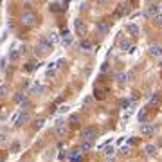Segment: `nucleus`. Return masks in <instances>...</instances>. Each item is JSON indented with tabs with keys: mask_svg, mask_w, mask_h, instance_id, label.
Returning a JSON list of instances; mask_svg holds the SVG:
<instances>
[{
	"mask_svg": "<svg viewBox=\"0 0 162 162\" xmlns=\"http://www.w3.org/2000/svg\"><path fill=\"white\" fill-rule=\"evenodd\" d=\"M22 23L23 25H27V27H32L36 22H38V16L34 15V13H31V11H25V13H22Z\"/></svg>",
	"mask_w": 162,
	"mask_h": 162,
	"instance_id": "obj_1",
	"label": "nucleus"
},
{
	"mask_svg": "<svg viewBox=\"0 0 162 162\" xmlns=\"http://www.w3.org/2000/svg\"><path fill=\"white\" fill-rule=\"evenodd\" d=\"M29 112H18V114H15L13 117H11V123L15 124V126H22L23 123H27L29 121Z\"/></svg>",
	"mask_w": 162,
	"mask_h": 162,
	"instance_id": "obj_2",
	"label": "nucleus"
},
{
	"mask_svg": "<svg viewBox=\"0 0 162 162\" xmlns=\"http://www.w3.org/2000/svg\"><path fill=\"white\" fill-rule=\"evenodd\" d=\"M54 133H56L58 137H65V135H67V123H65L63 119H58V121H56V124H54Z\"/></svg>",
	"mask_w": 162,
	"mask_h": 162,
	"instance_id": "obj_3",
	"label": "nucleus"
},
{
	"mask_svg": "<svg viewBox=\"0 0 162 162\" xmlns=\"http://www.w3.org/2000/svg\"><path fill=\"white\" fill-rule=\"evenodd\" d=\"M96 31L99 32L101 36H105V34H108V31H110V23H108L106 20L96 22Z\"/></svg>",
	"mask_w": 162,
	"mask_h": 162,
	"instance_id": "obj_4",
	"label": "nucleus"
},
{
	"mask_svg": "<svg viewBox=\"0 0 162 162\" xmlns=\"http://www.w3.org/2000/svg\"><path fill=\"white\" fill-rule=\"evenodd\" d=\"M139 131L142 137H151L155 133V128H153V124H150V123H144V124H140Z\"/></svg>",
	"mask_w": 162,
	"mask_h": 162,
	"instance_id": "obj_5",
	"label": "nucleus"
},
{
	"mask_svg": "<svg viewBox=\"0 0 162 162\" xmlns=\"http://www.w3.org/2000/svg\"><path fill=\"white\" fill-rule=\"evenodd\" d=\"M96 130L94 128H85V130H81V139L83 140H88V142H90V140L94 139V137H96Z\"/></svg>",
	"mask_w": 162,
	"mask_h": 162,
	"instance_id": "obj_6",
	"label": "nucleus"
},
{
	"mask_svg": "<svg viewBox=\"0 0 162 162\" xmlns=\"http://www.w3.org/2000/svg\"><path fill=\"white\" fill-rule=\"evenodd\" d=\"M38 47H40V49H42L45 54H47L51 49H52V43L47 40V36H42V38H40V45H38Z\"/></svg>",
	"mask_w": 162,
	"mask_h": 162,
	"instance_id": "obj_7",
	"label": "nucleus"
},
{
	"mask_svg": "<svg viewBox=\"0 0 162 162\" xmlns=\"http://www.w3.org/2000/svg\"><path fill=\"white\" fill-rule=\"evenodd\" d=\"M148 52H150L151 58H160L162 56V45H151Z\"/></svg>",
	"mask_w": 162,
	"mask_h": 162,
	"instance_id": "obj_8",
	"label": "nucleus"
},
{
	"mask_svg": "<svg viewBox=\"0 0 162 162\" xmlns=\"http://www.w3.org/2000/svg\"><path fill=\"white\" fill-rule=\"evenodd\" d=\"M60 40H61V43H63L65 47H70L72 42H74V38H72V34H70V32H63V34L60 36Z\"/></svg>",
	"mask_w": 162,
	"mask_h": 162,
	"instance_id": "obj_9",
	"label": "nucleus"
},
{
	"mask_svg": "<svg viewBox=\"0 0 162 162\" xmlns=\"http://www.w3.org/2000/svg\"><path fill=\"white\" fill-rule=\"evenodd\" d=\"M160 13V6L159 4H150V7H148V16H155V15H159Z\"/></svg>",
	"mask_w": 162,
	"mask_h": 162,
	"instance_id": "obj_10",
	"label": "nucleus"
},
{
	"mask_svg": "<svg viewBox=\"0 0 162 162\" xmlns=\"http://www.w3.org/2000/svg\"><path fill=\"white\" fill-rule=\"evenodd\" d=\"M63 6H67L65 2H51V4H49V9L54 11V13H56V11H63L65 9Z\"/></svg>",
	"mask_w": 162,
	"mask_h": 162,
	"instance_id": "obj_11",
	"label": "nucleus"
},
{
	"mask_svg": "<svg viewBox=\"0 0 162 162\" xmlns=\"http://www.w3.org/2000/svg\"><path fill=\"white\" fill-rule=\"evenodd\" d=\"M7 60H9L11 63L18 61V60H20V51H18V49H13V51H9V56H7Z\"/></svg>",
	"mask_w": 162,
	"mask_h": 162,
	"instance_id": "obj_12",
	"label": "nucleus"
},
{
	"mask_svg": "<svg viewBox=\"0 0 162 162\" xmlns=\"http://www.w3.org/2000/svg\"><path fill=\"white\" fill-rule=\"evenodd\" d=\"M119 45H121V49H123V51H131V49H133V45H131V42H130L128 38H123Z\"/></svg>",
	"mask_w": 162,
	"mask_h": 162,
	"instance_id": "obj_13",
	"label": "nucleus"
},
{
	"mask_svg": "<svg viewBox=\"0 0 162 162\" xmlns=\"http://www.w3.org/2000/svg\"><path fill=\"white\" fill-rule=\"evenodd\" d=\"M58 69H60V67H58V63H49V67H47V76H49V77H51V76H54Z\"/></svg>",
	"mask_w": 162,
	"mask_h": 162,
	"instance_id": "obj_14",
	"label": "nucleus"
},
{
	"mask_svg": "<svg viewBox=\"0 0 162 162\" xmlns=\"http://www.w3.org/2000/svg\"><path fill=\"white\" fill-rule=\"evenodd\" d=\"M115 79H117L119 85H124V83L128 81V74H124V72H119V74L115 76Z\"/></svg>",
	"mask_w": 162,
	"mask_h": 162,
	"instance_id": "obj_15",
	"label": "nucleus"
},
{
	"mask_svg": "<svg viewBox=\"0 0 162 162\" xmlns=\"http://www.w3.org/2000/svg\"><path fill=\"white\" fill-rule=\"evenodd\" d=\"M128 32L131 34V36H139V25L130 23V25H128Z\"/></svg>",
	"mask_w": 162,
	"mask_h": 162,
	"instance_id": "obj_16",
	"label": "nucleus"
},
{
	"mask_svg": "<svg viewBox=\"0 0 162 162\" xmlns=\"http://www.w3.org/2000/svg\"><path fill=\"white\" fill-rule=\"evenodd\" d=\"M74 25H76V31H77V32H83V34L86 32V29H85V23H83L81 20H76V22H74Z\"/></svg>",
	"mask_w": 162,
	"mask_h": 162,
	"instance_id": "obj_17",
	"label": "nucleus"
},
{
	"mask_svg": "<svg viewBox=\"0 0 162 162\" xmlns=\"http://www.w3.org/2000/svg\"><path fill=\"white\" fill-rule=\"evenodd\" d=\"M137 119H139V123H146V119H148V112L146 110H139V114H137Z\"/></svg>",
	"mask_w": 162,
	"mask_h": 162,
	"instance_id": "obj_18",
	"label": "nucleus"
},
{
	"mask_svg": "<svg viewBox=\"0 0 162 162\" xmlns=\"http://www.w3.org/2000/svg\"><path fill=\"white\" fill-rule=\"evenodd\" d=\"M47 40L52 43V45H56V43L60 42V36H58V32H51V34L47 36Z\"/></svg>",
	"mask_w": 162,
	"mask_h": 162,
	"instance_id": "obj_19",
	"label": "nucleus"
},
{
	"mask_svg": "<svg viewBox=\"0 0 162 162\" xmlns=\"http://www.w3.org/2000/svg\"><path fill=\"white\" fill-rule=\"evenodd\" d=\"M146 153H148L150 157H155V155H157V146H153V144H148V146H146Z\"/></svg>",
	"mask_w": 162,
	"mask_h": 162,
	"instance_id": "obj_20",
	"label": "nucleus"
},
{
	"mask_svg": "<svg viewBox=\"0 0 162 162\" xmlns=\"http://www.w3.org/2000/svg\"><path fill=\"white\" fill-rule=\"evenodd\" d=\"M153 23H155L157 27H162V13H159V15L153 16Z\"/></svg>",
	"mask_w": 162,
	"mask_h": 162,
	"instance_id": "obj_21",
	"label": "nucleus"
},
{
	"mask_svg": "<svg viewBox=\"0 0 162 162\" xmlns=\"http://www.w3.org/2000/svg\"><path fill=\"white\" fill-rule=\"evenodd\" d=\"M79 47H81L83 51H90V49H92V43L88 42V40H83V42L79 43Z\"/></svg>",
	"mask_w": 162,
	"mask_h": 162,
	"instance_id": "obj_22",
	"label": "nucleus"
},
{
	"mask_svg": "<svg viewBox=\"0 0 162 162\" xmlns=\"http://www.w3.org/2000/svg\"><path fill=\"white\" fill-rule=\"evenodd\" d=\"M133 108H135V106H133V105H131V106H130V108H126V112L123 114V119H124V121H128V119H130V115L133 114Z\"/></svg>",
	"mask_w": 162,
	"mask_h": 162,
	"instance_id": "obj_23",
	"label": "nucleus"
},
{
	"mask_svg": "<svg viewBox=\"0 0 162 162\" xmlns=\"http://www.w3.org/2000/svg\"><path fill=\"white\" fill-rule=\"evenodd\" d=\"M126 7H128L126 4H121V6H119V11H117V16H123V15H126V13H128V9H126Z\"/></svg>",
	"mask_w": 162,
	"mask_h": 162,
	"instance_id": "obj_24",
	"label": "nucleus"
},
{
	"mask_svg": "<svg viewBox=\"0 0 162 162\" xmlns=\"http://www.w3.org/2000/svg\"><path fill=\"white\" fill-rule=\"evenodd\" d=\"M90 148H92V142H88V140H85V142L81 144V150H79V151H88Z\"/></svg>",
	"mask_w": 162,
	"mask_h": 162,
	"instance_id": "obj_25",
	"label": "nucleus"
},
{
	"mask_svg": "<svg viewBox=\"0 0 162 162\" xmlns=\"http://www.w3.org/2000/svg\"><path fill=\"white\" fill-rule=\"evenodd\" d=\"M105 155H106V157H110V155H114V146H112V144H108V146H105Z\"/></svg>",
	"mask_w": 162,
	"mask_h": 162,
	"instance_id": "obj_26",
	"label": "nucleus"
},
{
	"mask_svg": "<svg viewBox=\"0 0 162 162\" xmlns=\"http://www.w3.org/2000/svg\"><path fill=\"white\" fill-rule=\"evenodd\" d=\"M15 99H16V103H23V101H25V96H23V94H16Z\"/></svg>",
	"mask_w": 162,
	"mask_h": 162,
	"instance_id": "obj_27",
	"label": "nucleus"
},
{
	"mask_svg": "<svg viewBox=\"0 0 162 162\" xmlns=\"http://www.w3.org/2000/svg\"><path fill=\"white\" fill-rule=\"evenodd\" d=\"M121 106L126 108V106H131V101H128V99H124V101H121Z\"/></svg>",
	"mask_w": 162,
	"mask_h": 162,
	"instance_id": "obj_28",
	"label": "nucleus"
},
{
	"mask_svg": "<svg viewBox=\"0 0 162 162\" xmlns=\"http://www.w3.org/2000/svg\"><path fill=\"white\" fill-rule=\"evenodd\" d=\"M32 92H43V86L42 85H34L32 86Z\"/></svg>",
	"mask_w": 162,
	"mask_h": 162,
	"instance_id": "obj_29",
	"label": "nucleus"
},
{
	"mask_svg": "<svg viewBox=\"0 0 162 162\" xmlns=\"http://www.w3.org/2000/svg\"><path fill=\"white\" fill-rule=\"evenodd\" d=\"M70 160H72V162H79V155H77V153H74V155L70 157Z\"/></svg>",
	"mask_w": 162,
	"mask_h": 162,
	"instance_id": "obj_30",
	"label": "nucleus"
},
{
	"mask_svg": "<svg viewBox=\"0 0 162 162\" xmlns=\"http://www.w3.org/2000/svg\"><path fill=\"white\" fill-rule=\"evenodd\" d=\"M18 148H20V146H18V142H15V144L11 146V150H13V153H16V151H18Z\"/></svg>",
	"mask_w": 162,
	"mask_h": 162,
	"instance_id": "obj_31",
	"label": "nucleus"
},
{
	"mask_svg": "<svg viewBox=\"0 0 162 162\" xmlns=\"http://www.w3.org/2000/svg\"><path fill=\"white\" fill-rule=\"evenodd\" d=\"M121 151H123V153H130V144L123 146V148H121Z\"/></svg>",
	"mask_w": 162,
	"mask_h": 162,
	"instance_id": "obj_32",
	"label": "nucleus"
},
{
	"mask_svg": "<svg viewBox=\"0 0 162 162\" xmlns=\"http://www.w3.org/2000/svg\"><path fill=\"white\" fill-rule=\"evenodd\" d=\"M6 92H7V88H6V86H0V97L6 96Z\"/></svg>",
	"mask_w": 162,
	"mask_h": 162,
	"instance_id": "obj_33",
	"label": "nucleus"
},
{
	"mask_svg": "<svg viewBox=\"0 0 162 162\" xmlns=\"http://www.w3.org/2000/svg\"><path fill=\"white\" fill-rule=\"evenodd\" d=\"M6 142V133H0V144H4Z\"/></svg>",
	"mask_w": 162,
	"mask_h": 162,
	"instance_id": "obj_34",
	"label": "nucleus"
},
{
	"mask_svg": "<svg viewBox=\"0 0 162 162\" xmlns=\"http://www.w3.org/2000/svg\"><path fill=\"white\" fill-rule=\"evenodd\" d=\"M0 162H4V160H2V159H0Z\"/></svg>",
	"mask_w": 162,
	"mask_h": 162,
	"instance_id": "obj_35",
	"label": "nucleus"
},
{
	"mask_svg": "<svg viewBox=\"0 0 162 162\" xmlns=\"http://www.w3.org/2000/svg\"><path fill=\"white\" fill-rule=\"evenodd\" d=\"M160 144H162V142H160Z\"/></svg>",
	"mask_w": 162,
	"mask_h": 162,
	"instance_id": "obj_36",
	"label": "nucleus"
}]
</instances>
